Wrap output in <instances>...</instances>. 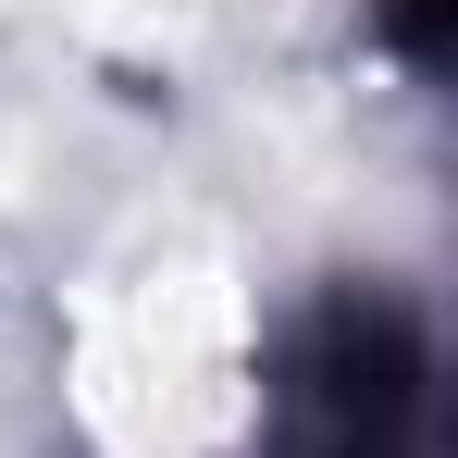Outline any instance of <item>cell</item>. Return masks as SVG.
<instances>
[{
  "mask_svg": "<svg viewBox=\"0 0 458 458\" xmlns=\"http://www.w3.org/2000/svg\"><path fill=\"white\" fill-rule=\"evenodd\" d=\"M285 458H434V360L409 310H322L285 384Z\"/></svg>",
  "mask_w": 458,
  "mask_h": 458,
  "instance_id": "obj_1",
  "label": "cell"
}]
</instances>
